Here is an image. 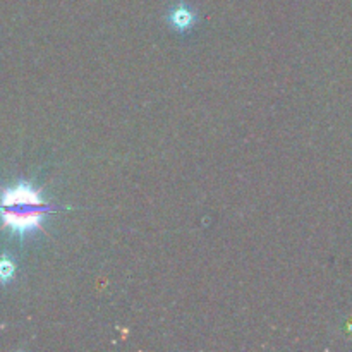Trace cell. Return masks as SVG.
I'll return each instance as SVG.
<instances>
[{
  "mask_svg": "<svg viewBox=\"0 0 352 352\" xmlns=\"http://www.w3.org/2000/svg\"><path fill=\"white\" fill-rule=\"evenodd\" d=\"M14 272H16V265L9 258H0V282H9L14 277Z\"/></svg>",
  "mask_w": 352,
  "mask_h": 352,
  "instance_id": "obj_3",
  "label": "cell"
},
{
  "mask_svg": "<svg viewBox=\"0 0 352 352\" xmlns=\"http://www.w3.org/2000/svg\"><path fill=\"white\" fill-rule=\"evenodd\" d=\"M167 21H168V24H170L172 30L177 31V33H181V34H184L195 28L198 17H196V14L192 12L191 7L184 6V3H179V6L174 7V9H170Z\"/></svg>",
  "mask_w": 352,
  "mask_h": 352,
  "instance_id": "obj_2",
  "label": "cell"
},
{
  "mask_svg": "<svg viewBox=\"0 0 352 352\" xmlns=\"http://www.w3.org/2000/svg\"><path fill=\"white\" fill-rule=\"evenodd\" d=\"M54 206L48 205L41 192L28 182L6 188L0 192V220L10 232L24 237L41 229Z\"/></svg>",
  "mask_w": 352,
  "mask_h": 352,
  "instance_id": "obj_1",
  "label": "cell"
}]
</instances>
